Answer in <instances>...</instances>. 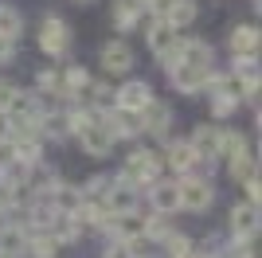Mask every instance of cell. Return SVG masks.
Segmentation results:
<instances>
[{
  "label": "cell",
  "mask_w": 262,
  "mask_h": 258,
  "mask_svg": "<svg viewBox=\"0 0 262 258\" xmlns=\"http://www.w3.org/2000/svg\"><path fill=\"white\" fill-rule=\"evenodd\" d=\"M71 133L78 137V145H82L90 157H106L110 145H114V137L102 129L98 114H71Z\"/></svg>",
  "instance_id": "cell-1"
},
{
  "label": "cell",
  "mask_w": 262,
  "mask_h": 258,
  "mask_svg": "<svg viewBox=\"0 0 262 258\" xmlns=\"http://www.w3.org/2000/svg\"><path fill=\"white\" fill-rule=\"evenodd\" d=\"M161 176V157L157 153H149V149H133L129 153V161H125V184H149V180H157Z\"/></svg>",
  "instance_id": "cell-2"
},
{
  "label": "cell",
  "mask_w": 262,
  "mask_h": 258,
  "mask_svg": "<svg viewBox=\"0 0 262 258\" xmlns=\"http://www.w3.org/2000/svg\"><path fill=\"white\" fill-rule=\"evenodd\" d=\"M168 63H180V67H196V71H211V47L204 39H180L176 55Z\"/></svg>",
  "instance_id": "cell-3"
},
{
  "label": "cell",
  "mask_w": 262,
  "mask_h": 258,
  "mask_svg": "<svg viewBox=\"0 0 262 258\" xmlns=\"http://www.w3.org/2000/svg\"><path fill=\"white\" fill-rule=\"evenodd\" d=\"M67 43H71V35H67V24L59 20V16H47L43 24H39V47H43V55H59L67 51Z\"/></svg>",
  "instance_id": "cell-4"
},
{
  "label": "cell",
  "mask_w": 262,
  "mask_h": 258,
  "mask_svg": "<svg viewBox=\"0 0 262 258\" xmlns=\"http://www.w3.org/2000/svg\"><path fill=\"white\" fill-rule=\"evenodd\" d=\"M106 223H110V235L118 239L121 247H125V243L145 239V219H141L137 211H129V215H106Z\"/></svg>",
  "instance_id": "cell-5"
},
{
  "label": "cell",
  "mask_w": 262,
  "mask_h": 258,
  "mask_svg": "<svg viewBox=\"0 0 262 258\" xmlns=\"http://www.w3.org/2000/svg\"><path fill=\"white\" fill-rule=\"evenodd\" d=\"M211 200H215V188L208 180H184L180 184V207H188V211H208Z\"/></svg>",
  "instance_id": "cell-6"
},
{
  "label": "cell",
  "mask_w": 262,
  "mask_h": 258,
  "mask_svg": "<svg viewBox=\"0 0 262 258\" xmlns=\"http://www.w3.org/2000/svg\"><path fill=\"white\" fill-rule=\"evenodd\" d=\"M149 102H153L149 82H125V86L118 90V110H121V114H133V118H137Z\"/></svg>",
  "instance_id": "cell-7"
},
{
  "label": "cell",
  "mask_w": 262,
  "mask_h": 258,
  "mask_svg": "<svg viewBox=\"0 0 262 258\" xmlns=\"http://www.w3.org/2000/svg\"><path fill=\"white\" fill-rule=\"evenodd\" d=\"M254 231H258V207L243 200V204L231 211V235L239 239V243H251Z\"/></svg>",
  "instance_id": "cell-8"
},
{
  "label": "cell",
  "mask_w": 262,
  "mask_h": 258,
  "mask_svg": "<svg viewBox=\"0 0 262 258\" xmlns=\"http://www.w3.org/2000/svg\"><path fill=\"white\" fill-rule=\"evenodd\" d=\"M102 67H106L110 75H125V71L133 67V51H129V43H121V39L102 43Z\"/></svg>",
  "instance_id": "cell-9"
},
{
  "label": "cell",
  "mask_w": 262,
  "mask_h": 258,
  "mask_svg": "<svg viewBox=\"0 0 262 258\" xmlns=\"http://www.w3.org/2000/svg\"><path fill=\"white\" fill-rule=\"evenodd\" d=\"M168 78H172V86L180 90V94H196L200 86L211 78V71H196V67H180V63H172V67H168Z\"/></svg>",
  "instance_id": "cell-10"
},
{
  "label": "cell",
  "mask_w": 262,
  "mask_h": 258,
  "mask_svg": "<svg viewBox=\"0 0 262 258\" xmlns=\"http://www.w3.org/2000/svg\"><path fill=\"white\" fill-rule=\"evenodd\" d=\"M149 47H153L157 59H164V63H168V59L176 55V47H180V32H172V28L161 20L153 32H149Z\"/></svg>",
  "instance_id": "cell-11"
},
{
  "label": "cell",
  "mask_w": 262,
  "mask_h": 258,
  "mask_svg": "<svg viewBox=\"0 0 262 258\" xmlns=\"http://www.w3.org/2000/svg\"><path fill=\"white\" fill-rule=\"evenodd\" d=\"M28 250V231H24L20 223H8L0 227V258H16Z\"/></svg>",
  "instance_id": "cell-12"
},
{
  "label": "cell",
  "mask_w": 262,
  "mask_h": 258,
  "mask_svg": "<svg viewBox=\"0 0 262 258\" xmlns=\"http://www.w3.org/2000/svg\"><path fill=\"white\" fill-rule=\"evenodd\" d=\"M227 47H231V55H239V59H254V47H258V32H254L251 24H243V28H235V32L227 35Z\"/></svg>",
  "instance_id": "cell-13"
},
{
  "label": "cell",
  "mask_w": 262,
  "mask_h": 258,
  "mask_svg": "<svg viewBox=\"0 0 262 258\" xmlns=\"http://www.w3.org/2000/svg\"><path fill=\"white\" fill-rule=\"evenodd\" d=\"M153 207H157V215H172L176 207H180V184H168V180H161V184H153Z\"/></svg>",
  "instance_id": "cell-14"
},
{
  "label": "cell",
  "mask_w": 262,
  "mask_h": 258,
  "mask_svg": "<svg viewBox=\"0 0 262 258\" xmlns=\"http://www.w3.org/2000/svg\"><path fill=\"white\" fill-rule=\"evenodd\" d=\"M168 118H172V114H168L164 102H149L137 121H141V129H149V133H168Z\"/></svg>",
  "instance_id": "cell-15"
},
{
  "label": "cell",
  "mask_w": 262,
  "mask_h": 258,
  "mask_svg": "<svg viewBox=\"0 0 262 258\" xmlns=\"http://www.w3.org/2000/svg\"><path fill=\"white\" fill-rule=\"evenodd\" d=\"M192 20H196V0H172V4H168V12H164V24H168L172 32L188 28Z\"/></svg>",
  "instance_id": "cell-16"
},
{
  "label": "cell",
  "mask_w": 262,
  "mask_h": 258,
  "mask_svg": "<svg viewBox=\"0 0 262 258\" xmlns=\"http://www.w3.org/2000/svg\"><path fill=\"white\" fill-rule=\"evenodd\" d=\"M188 145H192V153H196V157L211 161V157H215V149H219V133H215L211 125H196V133H192V141H188Z\"/></svg>",
  "instance_id": "cell-17"
},
{
  "label": "cell",
  "mask_w": 262,
  "mask_h": 258,
  "mask_svg": "<svg viewBox=\"0 0 262 258\" xmlns=\"http://www.w3.org/2000/svg\"><path fill=\"white\" fill-rule=\"evenodd\" d=\"M215 153H223V157H231V164L239 161V157H247V137H243L239 129H231V133H219V149Z\"/></svg>",
  "instance_id": "cell-18"
},
{
  "label": "cell",
  "mask_w": 262,
  "mask_h": 258,
  "mask_svg": "<svg viewBox=\"0 0 262 258\" xmlns=\"http://www.w3.org/2000/svg\"><path fill=\"white\" fill-rule=\"evenodd\" d=\"M168 164L180 168V172H188V168H196V164H200V157L192 153L188 141H172V145H168Z\"/></svg>",
  "instance_id": "cell-19"
},
{
  "label": "cell",
  "mask_w": 262,
  "mask_h": 258,
  "mask_svg": "<svg viewBox=\"0 0 262 258\" xmlns=\"http://www.w3.org/2000/svg\"><path fill=\"white\" fill-rule=\"evenodd\" d=\"M39 133H43V137H67V133H71V114H59V110H55V114H43V118H39Z\"/></svg>",
  "instance_id": "cell-20"
},
{
  "label": "cell",
  "mask_w": 262,
  "mask_h": 258,
  "mask_svg": "<svg viewBox=\"0 0 262 258\" xmlns=\"http://www.w3.org/2000/svg\"><path fill=\"white\" fill-rule=\"evenodd\" d=\"M16 35H20V12L8 8V4H0V39L16 43Z\"/></svg>",
  "instance_id": "cell-21"
},
{
  "label": "cell",
  "mask_w": 262,
  "mask_h": 258,
  "mask_svg": "<svg viewBox=\"0 0 262 258\" xmlns=\"http://www.w3.org/2000/svg\"><path fill=\"white\" fill-rule=\"evenodd\" d=\"M137 16H141V0H118V4H114V20H118V28H133Z\"/></svg>",
  "instance_id": "cell-22"
},
{
  "label": "cell",
  "mask_w": 262,
  "mask_h": 258,
  "mask_svg": "<svg viewBox=\"0 0 262 258\" xmlns=\"http://www.w3.org/2000/svg\"><path fill=\"white\" fill-rule=\"evenodd\" d=\"M28 250H32V258H55V250H59V243H55L51 235H35V239H28Z\"/></svg>",
  "instance_id": "cell-23"
},
{
  "label": "cell",
  "mask_w": 262,
  "mask_h": 258,
  "mask_svg": "<svg viewBox=\"0 0 262 258\" xmlns=\"http://www.w3.org/2000/svg\"><path fill=\"white\" fill-rule=\"evenodd\" d=\"M145 235H149V239H168V235H172L168 215H153V219H145Z\"/></svg>",
  "instance_id": "cell-24"
},
{
  "label": "cell",
  "mask_w": 262,
  "mask_h": 258,
  "mask_svg": "<svg viewBox=\"0 0 262 258\" xmlns=\"http://www.w3.org/2000/svg\"><path fill=\"white\" fill-rule=\"evenodd\" d=\"M39 90H47V94H63V75L59 71H39Z\"/></svg>",
  "instance_id": "cell-25"
},
{
  "label": "cell",
  "mask_w": 262,
  "mask_h": 258,
  "mask_svg": "<svg viewBox=\"0 0 262 258\" xmlns=\"http://www.w3.org/2000/svg\"><path fill=\"white\" fill-rule=\"evenodd\" d=\"M164 243H168V254H172V258H192V239H184V235H168Z\"/></svg>",
  "instance_id": "cell-26"
},
{
  "label": "cell",
  "mask_w": 262,
  "mask_h": 258,
  "mask_svg": "<svg viewBox=\"0 0 262 258\" xmlns=\"http://www.w3.org/2000/svg\"><path fill=\"white\" fill-rule=\"evenodd\" d=\"M231 176H235V180H251V176H254V157H251V153L231 164Z\"/></svg>",
  "instance_id": "cell-27"
},
{
  "label": "cell",
  "mask_w": 262,
  "mask_h": 258,
  "mask_svg": "<svg viewBox=\"0 0 262 258\" xmlns=\"http://www.w3.org/2000/svg\"><path fill=\"white\" fill-rule=\"evenodd\" d=\"M12 133H16V118L8 110H0V141H12Z\"/></svg>",
  "instance_id": "cell-28"
},
{
  "label": "cell",
  "mask_w": 262,
  "mask_h": 258,
  "mask_svg": "<svg viewBox=\"0 0 262 258\" xmlns=\"http://www.w3.org/2000/svg\"><path fill=\"white\" fill-rule=\"evenodd\" d=\"M8 164H16V145H12V141H0V172L8 168Z\"/></svg>",
  "instance_id": "cell-29"
},
{
  "label": "cell",
  "mask_w": 262,
  "mask_h": 258,
  "mask_svg": "<svg viewBox=\"0 0 262 258\" xmlns=\"http://www.w3.org/2000/svg\"><path fill=\"white\" fill-rule=\"evenodd\" d=\"M168 4H172V0H141V8L157 12V16H161V20H164V12H168Z\"/></svg>",
  "instance_id": "cell-30"
},
{
  "label": "cell",
  "mask_w": 262,
  "mask_h": 258,
  "mask_svg": "<svg viewBox=\"0 0 262 258\" xmlns=\"http://www.w3.org/2000/svg\"><path fill=\"white\" fill-rule=\"evenodd\" d=\"M106 258H137V254H133L129 247H121V243H118V247H110V250H106Z\"/></svg>",
  "instance_id": "cell-31"
},
{
  "label": "cell",
  "mask_w": 262,
  "mask_h": 258,
  "mask_svg": "<svg viewBox=\"0 0 262 258\" xmlns=\"http://www.w3.org/2000/svg\"><path fill=\"white\" fill-rule=\"evenodd\" d=\"M12 90H16V86L0 82V110H8V102H12Z\"/></svg>",
  "instance_id": "cell-32"
},
{
  "label": "cell",
  "mask_w": 262,
  "mask_h": 258,
  "mask_svg": "<svg viewBox=\"0 0 262 258\" xmlns=\"http://www.w3.org/2000/svg\"><path fill=\"white\" fill-rule=\"evenodd\" d=\"M243 184H247V196H251L247 204H254V200H258V192H262V188H258V180H254V176H251V180H243Z\"/></svg>",
  "instance_id": "cell-33"
},
{
  "label": "cell",
  "mask_w": 262,
  "mask_h": 258,
  "mask_svg": "<svg viewBox=\"0 0 262 258\" xmlns=\"http://www.w3.org/2000/svg\"><path fill=\"white\" fill-rule=\"evenodd\" d=\"M4 207H12V192L4 188V184H0V211H4Z\"/></svg>",
  "instance_id": "cell-34"
},
{
  "label": "cell",
  "mask_w": 262,
  "mask_h": 258,
  "mask_svg": "<svg viewBox=\"0 0 262 258\" xmlns=\"http://www.w3.org/2000/svg\"><path fill=\"white\" fill-rule=\"evenodd\" d=\"M8 51H12V43H4V39H0V63L8 59Z\"/></svg>",
  "instance_id": "cell-35"
}]
</instances>
